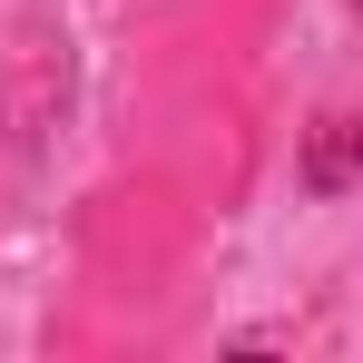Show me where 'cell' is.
Wrapping results in <instances>:
<instances>
[{
  "mask_svg": "<svg viewBox=\"0 0 363 363\" xmlns=\"http://www.w3.org/2000/svg\"><path fill=\"white\" fill-rule=\"evenodd\" d=\"M363 167V128L354 118H324L314 128V157H304V186H344Z\"/></svg>",
  "mask_w": 363,
  "mask_h": 363,
  "instance_id": "1",
  "label": "cell"
},
{
  "mask_svg": "<svg viewBox=\"0 0 363 363\" xmlns=\"http://www.w3.org/2000/svg\"><path fill=\"white\" fill-rule=\"evenodd\" d=\"M354 10H363V0H354Z\"/></svg>",
  "mask_w": 363,
  "mask_h": 363,
  "instance_id": "2",
  "label": "cell"
}]
</instances>
